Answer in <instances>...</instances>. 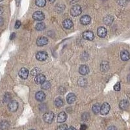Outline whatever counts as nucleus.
Instances as JSON below:
<instances>
[{"instance_id":"f257e3e1","label":"nucleus","mask_w":130,"mask_h":130,"mask_svg":"<svg viewBox=\"0 0 130 130\" xmlns=\"http://www.w3.org/2000/svg\"><path fill=\"white\" fill-rule=\"evenodd\" d=\"M54 113L53 112H47L43 116V119L45 121V122L50 124L53 122V119H54Z\"/></svg>"},{"instance_id":"f03ea898","label":"nucleus","mask_w":130,"mask_h":130,"mask_svg":"<svg viewBox=\"0 0 130 130\" xmlns=\"http://www.w3.org/2000/svg\"><path fill=\"white\" fill-rule=\"evenodd\" d=\"M82 12V9L79 5H74L70 10V14L73 16H77Z\"/></svg>"},{"instance_id":"7ed1b4c3","label":"nucleus","mask_w":130,"mask_h":130,"mask_svg":"<svg viewBox=\"0 0 130 130\" xmlns=\"http://www.w3.org/2000/svg\"><path fill=\"white\" fill-rule=\"evenodd\" d=\"M48 55L46 52L44 51H40V52H37L36 54V58L37 60H39L40 61H46V59H47Z\"/></svg>"},{"instance_id":"20e7f679","label":"nucleus","mask_w":130,"mask_h":130,"mask_svg":"<svg viewBox=\"0 0 130 130\" xmlns=\"http://www.w3.org/2000/svg\"><path fill=\"white\" fill-rule=\"evenodd\" d=\"M110 105L109 104H108V103H104L103 105L101 106V109H100V113L103 115H105L109 113L110 111Z\"/></svg>"},{"instance_id":"39448f33","label":"nucleus","mask_w":130,"mask_h":130,"mask_svg":"<svg viewBox=\"0 0 130 130\" xmlns=\"http://www.w3.org/2000/svg\"><path fill=\"white\" fill-rule=\"evenodd\" d=\"M8 108L11 112H15V111H17L18 108V102L15 100L10 101L8 104Z\"/></svg>"},{"instance_id":"423d86ee","label":"nucleus","mask_w":130,"mask_h":130,"mask_svg":"<svg viewBox=\"0 0 130 130\" xmlns=\"http://www.w3.org/2000/svg\"><path fill=\"white\" fill-rule=\"evenodd\" d=\"M44 14L41 11H37V12H34V14H32V18L35 20L37 21H42L44 19Z\"/></svg>"},{"instance_id":"0eeeda50","label":"nucleus","mask_w":130,"mask_h":130,"mask_svg":"<svg viewBox=\"0 0 130 130\" xmlns=\"http://www.w3.org/2000/svg\"><path fill=\"white\" fill-rule=\"evenodd\" d=\"M18 74H19L20 77L22 79H26L28 77V75H29L28 70L26 69L25 68H21V70H20Z\"/></svg>"},{"instance_id":"6e6552de","label":"nucleus","mask_w":130,"mask_h":130,"mask_svg":"<svg viewBox=\"0 0 130 130\" xmlns=\"http://www.w3.org/2000/svg\"><path fill=\"white\" fill-rule=\"evenodd\" d=\"M48 43V39L45 37H41L37 39V44L39 46H43Z\"/></svg>"},{"instance_id":"1a4fd4ad","label":"nucleus","mask_w":130,"mask_h":130,"mask_svg":"<svg viewBox=\"0 0 130 130\" xmlns=\"http://www.w3.org/2000/svg\"><path fill=\"white\" fill-rule=\"evenodd\" d=\"M83 37L86 40H92L94 39V33L92 31H87L83 32Z\"/></svg>"},{"instance_id":"9d476101","label":"nucleus","mask_w":130,"mask_h":130,"mask_svg":"<svg viewBox=\"0 0 130 130\" xmlns=\"http://www.w3.org/2000/svg\"><path fill=\"white\" fill-rule=\"evenodd\" d=\"M35 81L37 84H43L46 81V77L43 74H39L35 78Z\"/></svg>"},{"instance_id":"9b49d317","label":"nucleus","mask_w":130,"mask_h":130,"mask_svg":"<svg viewBox=\"0 0 130 130\" xmlns=\"http://www.w3.org/2000/svg\"><path fill=\"white\" fill-rule=\"evenodd\" d=\"M89 71H90V70L87 65H81L79 67V74L83 75H85L89 74Z\"/></svg>"},{"instance_id":"f8f14e48","label":"nucleus","mask_w":130,"mask_h":130,"mask_svg":"<svg viewBox=\"0 0 130 130\" xmlns=\"http://www.w3.org/2000/svg\"><path fill=\"white\" fill-rule=\"evenodd\" d=\"M107 31L104 27H100L98 29L97 34L100 37H102V38L105 37V36L107 35Z\"/></svg>"},{"instance_id":"ddd939ff","label":"nucleus","mask_w":130,"mask_h":130,"mask_svg":"<svg viewBox=\"0 0 130 130\" xmlns=\"http://www.w3.org/2000/svg\"><path fill=\"white\" fill-rule=\"evenodd\" d=\"M90 20H91V18L88 15H84L80 18V22L83 25H88L89 24H90Z\"/></svg>"},{"instance_id":"4468645a","label":"nucleus","mask_w":130,"mask_h":130,"mask_svg":"<svg viewBox=\"0 0 130 130\" xmlns=\"http://www.w3.org/2000/svg\"><path fill=\"white\" fill-rule=\"evenodd\" d=\"M35 98L37 100L42 102V101L44 100V99L46 98V94L43 91L37 92L35 94Z\"/></svg>"},{"instance_id":"2eb2a0df","label":"nucleus","mask_w":130,"mask_h":130,"mask_svg":"<svg viewBox=\"0 0 130 130\" xmlns=\"http://www.w3.org/2000/svg\"><path fill=\"white\" fill-rule=\"evenodd\" d=\"M67 118V114L64 112H61L58 115L57 117V122L59 123H62L66 121Z\"/></svg>"},{"instance_id":"dca6fc26","label":"nucleus","mask_w":130,"mask_h":130,"mask_svg":"<svg viewBox=\"0 0 130 130\" xmlns=\"http://www.w3.org/2000/svg\"><path fill=\"white\" fill-rule=\"evenodd\" d=\"M62 25L65 29H69L73 26V22L70 19H66L63 21Z\"/></svg>"},{"instance_id":"f3484780","label":"nucleus","mask_w":130,"mask_h":130,"mask_svg":"<svg viewBox=\"0 0 130 130\" xmlns=\"http://www.w3.org/2000/svg\"><path fill=\"white\" fill-rule=\"evenodd\" d=\"M120 57L124 61H127L129 59V53L127 50H124L120 53Z\"/></svg>"},{"instance_id":"a211bd4d","label":"nucleus","mask_w":130,"mask_h":130,"mask_svg":"<svg viewBox=\"0 0 130 130\" xmlns=\"http://www.w3.org/2000/svg\"><path fill=\"white\" fill-rule=\"evenodd\" d=\"M76 100L75 95L74 93H69L67 96V100L68 104H73Z\"/></svg>"},{"instance_id":"6ab92c4d","label":"nucleus","mask_w":130,"mask_h":130,"mask_svg":"<svg viewBox=\"0 0 130 130\" xmlns=\"http://www.w3.org/2000/svg\"><path fill=\"white\" fill-rule=\"evenodd\" d=\"M129 105V103L128 101L126 100H122L119 104V107L122 110L127 109Z\"/></svg>"},{"instance_id":"aec40b11","label":"nucleus","mask_w":130,"mask_h":130,"mask_svg":"<svg viewBox=\"0 0 130 130\" xmlns=\"http://www.w3.org/2000/svg\"><path fill=\"white\" fill-rule=\"evenodd\" d=\"M114 20V18L112 16H110V15H107V16H105L104 18V24H106V25H111L112 23Z\"/></svg>"},{"instance_id":"412c9836","label":"nucleus","mask_w":130,"mask_h":130,"mask_svg":"<svg viewBox=\"0 0 130 130\" xmlns=\"http://www.w3.org/2000/svg\"><path fill=\"white\" fill-rule=\"evenodd\" d=\"M101 109V105L98 103H96L92 106V111L94 114H98L100 112Z\"/></svg>"},{"instance_id":"4be33fe9","label":"nucleus","mask_w":130,"mask_h":130,"mask_svg":"<svg viewBox=\"0 0 130 130\" xmlns=\"http://www.w3.org/2000/svg\"><path fill=\"white\" fill-rule=\"evenodd\" d=\"M55 105L57 107H61L64 105V101L61 98L59 97L55 100Z\"/></svg>"},{"instance_id":"5701e85b","label":"nucleus","mask_w":130,"mask_h":130,"mask_svg":"<svg viewBox=\"0 0 130 130\" xmlns=\"http://www.w3.org/2000/svg\"><path fill=\"white\" fill-rule=\"evenodd\" d=\"M77 83H78V85L80 86V87H85L87 83V81L84 77H80L78 81H77Z\"/></svg>"},{"instance_id":"b1692460","label":"nucleus","mask_w":130,"mask_h":130,"mask_svg":"<svg viewBox=\"0 0 130 130\" xmlns=\"http://www.w3.org/2000/svg\"><path fill=\"white\" fill-rule=\"evenodd\" d=\"M46 0H35V4L38 7H43L46 5Z\"/></svg>"},{"instance_id":"393cba45","label":"nucleus","mask_w":130,"mask_h":130,"mask_svg":"<svg viewBox=\"0 0 130 130\" xmlns=\"http://www.w3.org/2000/svg\"><path fill=\"white\" fill-rule=\"evenodd\" d=\"M45 27H46V25H45L44 23L43 22L39 23L36 25V29L37 31H42V30L44 29Z\"/></svg>"},{"instance_id":"a878e982","label":"nucleus","mask_w":130,"mask_h":130,"mask_svg":"<svg viewBox=\"0 0 130 130\" xmlns=\"http://www.w3.org/2000/svg\"><path fill=\"white\" fill-rule=\"evenodd\" d=\"M41 87L43 90H47L51 87V83L49 81H46L43 84H42Z\"/></svg>"},{"instance_id":"bb28decb","label":"nucleus","mask_w":130,"mask_h":130,"mask_svg":"<svg viewBox=\"0 0 130 130\" xmlns=\"http://www.w3.org/2000/svg\"><path fill=\"white\" fill-rule=\"evenodd\" d=\"M9 123L7 121H3L2 122L1 124H0V127L2 129H7L9 127Z\"/></svg>"},{"instance_id":"cd10ccee","label":"nucleus","mask_w":130,"mask_h":130,"mask_svg":"<svg viewBox=\"0 0 130 130\" xmlns=\"http://www.w3.org/2000/svg\"><path fill=\"white\" fill-rule=\"evenodd\" d=\"M39 72H40V70H39V68H34V69H32V70L31 71V74L32 75H36V76H37V75L40 74H39Z\"/></svg>"},{"instance_id":"c85d7f7f","label":"nucleus","mask_w":130,"mask_h":130,"mask_svg":"<svg viewBox=\"0 0 130 130\" xmlns=\"http://www.w3.org/2000/svg\"><path fill=\"white\" fill-rule=\"evenodd\" d=\"M68 129V127H67V124H62L61 126H59L58 127L57 130H67Z\"/></svg>"},{"instance_id":"c756f323","label":"nucleus","mask_w":130,"mask_h":130,"mask_svg":"<svg viewBox=\"0 0 130 130\" xmlns=\"http://www.w3.org/2000/svg\"><path fill=\"white\" fill-rule=\"evenodd\" d=\"M114 90H116V91H119L120 90V82H118V83H116V85L114 86Z\"/></svg>"},{"instance_id":"7c9ffc66","label":"nucleus","mask_w":130,"mask_h":130,"mask_svg":"<svg viewBox=\"0 0 130 130\" xmlns=\"http://www.w3.org/2000/svg\"><path fill=\"white\" fill-rule=\"evenodd\" d=\"M10 100V96L9 95V94H6L4 96V102H9Z\"/></svg>"},{"instance_id":"2f4dec72","label":"nucleus","mask_w":130,"mask_h":130,"mask_svg":"<svg viewBox=\"0 0 130 130\" xmlns=\"http://www.w3.org/2000/svg\"><path fill=\"white\" fill-rule=\"evenodd\" d=\"M20 25H21L20 21H19V20L16 21V24H15V25H14L15 28H16V29H18L20 27Z\"/></svg>"},{"instance_id":"473e14b6","label":"nucleus","mask_w":130,"mask_h":130,"mask_svg":"<svg viewBox=\"0 0 130 130\" xmlns=\"http://www.w3.org/2000/svg\"><path fill=\"white\" fill-rule=\"evenodd\" d=\"M15 37H16V33H15V32H12V34L10 35V40H13Z\"/></svg>"},{"instance_id":"72a5a7b5","label":"nucleus","mask_w":130,"mask_h":130,"mask_svg":"<svg viewBox=\"0 0 130 130\" xmlns=\"http://www.w3.org/2000/svg\"><path fill=\"white\" fill-rule=\"evenodd\" d=\"M107 130H117V129L115 126H110V127H108Z\"/></svg>"},{"instance_id":"f704fd0d","label":"nucleus","mask_w":130,"mask_h":130,"mask_svg":"<svg viewBox=\"0 0 130 130\" xmlns=\"http://www.w3.org/2000/svg\"><path fill=\"white\" fill-rule=\"evenodd\" d=\"M86 129H87V126H86V125H85V124L81 125L80 130H86Z\"/></svg>"},{"instance_id":"c9c22d12","label":"nucleus","mask_w":130,"mask_h":130,"mask_svg":"<svg viewBox=\"0 0 130 130\" xmlns=\"http://www.w3.org/2000/svg\"><path fill=\"white\" fill-rule=\"evenodd\" d=\"M3 22H4V21H3V19L2 17H0V27L2 26L3 25Z\"/></svg>"},{"instance_id":"e433bc0d","label":"nucleus","mask_w":130,"mask_h":130,"mask_svg":"<svg viewBox=\"0 0 130 130\" xmlns=\"http://www.w3.org/2000/svg\"><path fill=\"white\" fill-rule=\"evenodd\" d=\"M3 7H2L0 6V14H2L3 13Z\"/></svg>"},{"instance_id":"4c0bfd02","label":"nucleus","mask_w":130,"mask_h":130,"mask_svg":"<svg viewBox=\"0 0 130 130\" xmlns=\"http://www.w3.org/2000/svg\"><path fill=\"white\" fill-rule=\"evenodd\" d=\"M67 130H76V129L74 128V127H72V126H71V127H70Z\"/></svg>"},{"instance_id":"58836bf2","label":"nucleus","mask_w":130,"mask_h":130,"mask_svg":"<svg viewBox=\"0 0 130 130\" xmlns=\"http://www.w3.org/2000/svg\"><path fill=\"white\" fill-rule=\"evenodd\" d=\"M21 0H16V4H17V6H19Z\"/></svg>"},{"instance_id":"ea45409f","label":"nucleus","mask_w":130,"mask_h":130,"mask_svg":"<svg viewBox=\"0 0 130 130\" xmlns=\"http://www.w3.org/2000/svg\"><path fill=\"white\" fill-rule=\"evenodd\" d=\"M55 1V0H49V2H50L51 3H52V2H54Z\"/></svg>"},{"instance_id":"a19ab883","label":"nucleus","mask_w":130,"mask_h":130,"mask_svg":"<svg viewBox=\"0 0 130 130\" xmlns=\"http://www.w3.org/2000/svg\"><path fill=\"white\" fill-rule=\"evenodd\" d=\"M126 1H127V2H130V0H126Z\"/></svg>"},{"instance_id":"79ce46f5","label":"nucleus","mask_w":130,"mask_h":130,"mask_svg":"<svg viewBox=\"0 0 130 130\" xmlns=\"http://www.w3.org/2000/svg\"><path fill=\"white\" fill-rule=\"evenodd\" d=\"M2 1H3V0H0V2H2Z\"/></svg>"},{"instance_id":"37998d69","label":"nucleus","mask_w":130,"mask_h":130,"mask_svg":"<svg viewBox=\"0 0 130 130\" xmlns=\"http://www.w3.org/2000/svg\"><path fill=\"white\" fill-rule=\"evenodd\" d=\"M30 130H35V129H30Z\"/></svg>"},{"instance_id":"c03bdc74","label":"nucleus","mask_w":130,"mask_h":130,"mask_svg":"<svg viewBox=\"0 0 130 130\" xmlns=\"http://www.w3.org/2000/svg\"><path fill=\"white\" fill-rule=\"evenodd\" d=\"M104 1H105V0H104Z\"/></svg>"}]
</instances>
